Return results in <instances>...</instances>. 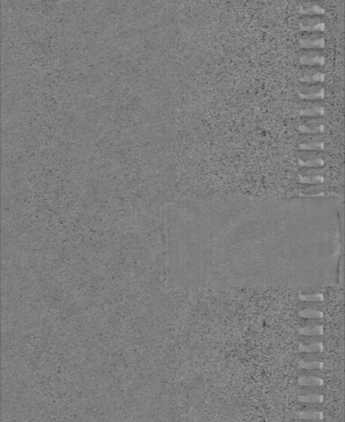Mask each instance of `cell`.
Masks as SVG:
<instances>
[{"mask_svg":"<svg viewBox=\"0 0 345 422\" xmlns=\"http://www.w3.org/2000/svg\"><path fill=\"white\" fill-rule=\"evenodd\" d=\"M324 350V345L321 342H314L310 343L309 345H299V350L303 353H319Z\"/></svg>","mask_w":345,"mask_h":422,"instance_id":"obj_8","label":"cell"},{"mask_svg":"<svg viewBox=\"0 0 345 422\" xmlns=\"http://www.w3.org/2000/svg\"><path fill=\"white\" fill-rule=\"evenodd\" d=\"M299 366H300L301 369H305V370L306 369H307V370H321V369H323L324 364L322 362H318V361L306 362V361H302L299 363Z\"/></svg>","mask_w":345,"mask_h":422,"instance_id":"obj_11","label":"cell"},{"mask_svg":"<svg viewBox=\"0 0 345 422\" xmlns=\"http://www.w3.org/2000/svg\"><path fill=\"white\" fill-rule=\"evenodd\" d=\"M299 384H300L301 386L319 387L323 385L324 381L317 376H305L299 378Z\"/></svg>","mask_w":345,"mask_h":422,"instance_id":"obj_6","label":"cell"},{"mask_svg":"<svg viewBox=\"0 0 345 422\" xmlns=\"http://www.w3.org/2000/svg\"><path fill=\"white\" fill-rule=\"evenodd\" d=\"M300 79L302 81L307 83H319L324 81L325 75L322 71L315 68H308L302 73Z\"/></svg>","mask_w":345,"mask_h":422,"instance_id":"obj_5","label":"cell"},{"mask_svg":"<svg viewBox=\"0 0 345 422\" xmlns=\"http://www.w3.org/2000/svg\"><path fill=\"white\" fill-rule=\"evenodd\" d=\"M300 299L306 302H322L324 299V297L321 294H306L300 295Z\"/></svg>","mask_w":345,"mask_h":422,"instance_id":"obj_13","label":"cell"},{"mask_svg":"<svg viewBox=\"0 0 345 422\" xmlns=\"http://www.w3.org/2000/svg\"><path fill=\"white\" fill-rule=\"evenodd\" d=\"M300 63L307 66H318L323 65L326 63V58L321 52L311 50L308 52H303L299 58Z\"/></svg>","mask_w":345,"mask_h":422,"instance_id":"obj_3","label":"cell"},{"mask_svg":"<svg viewBox=\"0 0 345 422\" xmlns=\"http://www.w3.org/2000/svg\"><path fill=\"white\" fill-rule=\"evenodd\" d=\"M299 12L303 15L319 16L326 13V9L314 1H303L299 5Z\"/></svg>","mask_w":345,"mask_h":422,"instance_id":"obj_4","label":"cell"},{"mask_svg":"<svg viewBox=\"0 0 345 422\" xmlns=\"http://www.w3.org/2000/svg\"><path fill=\"white\" fill-rule=\"evenodd\" d=\"M324 333L322 326H307L299 330V334L305 337H319Z\"/></svg>","mask_w":345,"mask_h":422,"instance_id":"obj_7","label":"cell"},{"mask_svg":"<svg viewBox=\"0 0 345 422\" xmlns=\"http://www.w3.org/2000/svg\"><path fill=\"white\" fill-rule=\"evenodd\" d=\"M299 416L305 420H319L323 419V413L322 412H313V411H305L299 413Z\"/></svg>","mask_w":345,"mask_h":422,"instance_id":"obj_12","label":"cell"},{"mask_svg":"<svg viewBox=\"0 0 345 422\" xmlns=\"http://www.w3.org/2000/svg\"><path fill=\"white\" fill-rule=\"evenodd\" d=\"M300 29L306 32H322L326 30V22L321 17L308 16L301 20Z\"/></svg>","mask_w":345,"mask_h":422,"instance_id":"obj_1","label":"cell"},{"mask_svg":"<svg viewBox=\"0 0 345 422\" xmlns=\"http://www.w3.org/2000/svg\"><path fill=\"white\" fill-rule=\"evenodd\" d=\"M299 45L302 48L307 50L322 49L326 45V40L321 35L310 32V34L301 36Z\"/></svg>","mask_w":345,"mask_h":422,"instance_id":"obj_2","label":"cell"},{"mask_svg":"<svg viewBox=\"0 0 345 422\" xmlns=\"http://www.w3.org/2000/svg\"><path fill=\"white\" fill-rule=\"evenodd\" d=\"M299 316L305 319H322L324 314L322 312L314 310V309H307L299 312Z\"/></svg>","mask_w":345,"mask_h":422,"instance_id":"obj_10","label":"cell"},{"mask_svg":"<svg viewBox=\"0 0 345 422\" xmlns=\"http://www.w3.org/2000/svg\"><path fill=\"white\" fill-rule=\"evenodd\" d=\"M300 403H305V404H319V403H323L324 401V396L319 394H310L301 395L298 398Z\"/></svg>","mask_w":345,"mask_h":422,"instance_id":"obj_9","label":"cell"}]
</instances>
